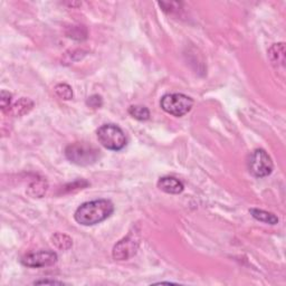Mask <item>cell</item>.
Instances as JSON below:
<instances>
[{"label": "cell", "mask_w": 286, "mask_h": 286, "mask_svg": "<svg viewBox=\"0 0 286 286\" xmlns=\"http://www.w3.org/2000/svg\"><path fill=\"white\" fill-rule=\"evenodd\" d=\"M114 211L110 200L99 199L81 205L75 211V220L84 226H92L105 220Z\"/></svg>", "instance_id": "obj_1"}, {"label": "cell", "mask_w": 286, "mask_h": 286, "mask_svg": "<svg viewBox=\"0 0 286 286\" xmlns=\"http://www.w3.org/2000/svg\"><path fill=\"white\" fill-rule=\"evenodd\" d=\"M65 155L71 162L78 166H89L99 160L100 151L86 143H72L65 149Z\"/></svg>", "instance_id": "obj_2"}, {"label": "cell", "mask_w": 286, "mask_h": 286, "mask_svg": "<svg viewBox=\"0 0 286 286\" xmlns=\"http://www.w3.org/2000/svg\"><path fill=\"white\" fill-rule=\"evenodd\" d=\"M99 142L105 149L120 151L126 145V138L120 126L115 124H104L97 132Z\"/></svg>", "instance_id": "obj_3"}, {"label": "cell", "mask_w": 286, "mask_h": 286, "mask_svg": "<svg viewBox=\"0 0 286 286\" xmlns=\"http://www.w3.org/2000/svg\"><path fill=\"white\" fill-rule=\"evenodd\" d=\"M160 105L162 110L173 116L180 117L192 110L194 101L184 94H167L161 99Z\"/></svg>", "instance_id": "obj_4"}, {"label": "cell", "mask_w": 286, "mask_h": 286, "mask_svg": "<svg viewBox=\"0 0 286 286\" xmlns=\"http://www.w3.org/2000/svg\"><path fill=\"white\" fill-rule=\"evenodd\" d=\"M247 167L250 175L256 178H264L272 173L273 161L265 150L257 149L249 155Z\"/></svg>", "instance_id": "obj_5"}, {"label": "cell", "mask_w": 286, "mask_h": 286, "mask_svg": "<svg viewBox=\"0 0 286 286\" xmlns=\"http://www.w3.org/2000/svg\"><path fill=\"white\" fill-rule=\"evenodd\" d=\"M57 262V254L52 250H41L22 257L21 264L27 267L39 268L52 266Z\"/></svg>", "instance_id": "obj_6"}, {"label": "cell", "mask_w": 286, "mask_h": 286, "mask_svg": "<svg viewBox=\"0 0 286 286\" xmlns=\"http://www.w3.org/2000/svg\"><path fill=\"white\" fill-rule=\"evenodd\" d=\"M139 240L134 234H129L126 237L121 239L113 248V259L116 261H126L137 253Z\"/></svg>", "instance_id": "obj_7"}, {"label": "cell", "mask_w": 286, "mask_h": 286, "mask_svg": "<svg viewBox=\"0 0 286 286\" xmlns=\"http://www.w3.org/2000/svg\"><path fill=\"white\" fill-rule=\"evenodd\" d=\"M158 188L162 192L171 195H178L183 192V183L173 177L160 178L158 181Z\"/></svg>", "instance_id": "obj_8"}, {"label": "cell", "mask_w": 286, "mask_h": 286, "mask_svg": "<svg viewBox=\"0 0 286 286\" xmlns=\"http://www.w3.org/2000/svg\"><path fill=\"white\" fill-rule=\"evenodd\" d=\"M268 56H270L273 65L282 66L285 65V47L283 43L275 44L268 50Z\"/></svg>", "instance_id": "obj_9"}, {"label": "cell", "mask_w": 286, "mask_h": 286, "mask_svg": "<svg viewBox=\"0 0 286 286\" xmlns=\"http://www.w3.org/2000/svg\"><path fill=\"white\" fill-rule=\"evenodd\" d=\"M33 106H34L33 101H30L29 99L22 98L18 101V102H16L13 106H11L10 113L15 116L24 115L33 109Z\"/></svg>", "instance_id": "obj_10"}, {"label": "cell", "mask_w": 286, "mask_h": 286, "mask_svg": "<svg viewBox=\"0 0 286 286\" xmlns=\"http://www.w3.org/2000/svg\"><path fill=\"white\" fill-rule=\"evenodd\" d=\"M249 212L251 214L255 219L260 220L262 223H265V224H270V225H276L278 223V218L272 214V212H268L265 210H262V209H250Z\"/></svg>", "instance_id": "obj_11"}, {"label": "cell", "mask_w": 286, "mask_h": 286, "mask_svg": "<svg viewBox=\"0 0 286 286\" xmlns=\"http://www.w3.org/2000/svg\"><path fill=\"white\" fill-rule=\"evenodd\" d=\"M129 113L131 116H133L134 119H137L139 121H147L150 117V111L145 108V106L141 105H133L129 109Z\"/></svg>", "instance_id": "obj_12"}, {"label": "cell", "mask_w": 286, "mask_h": 286, "mask_svg": "<svg viewBox=\"0 0 286 286\" xmlns=\"http://www.w3.org/2000/svg\"><path fill=\"white\" fill-rule=\"evenodd\" d=\"M53 244L56 246V247L59 248V249H63L66 250L72 247V239L67 236V235L64 234H55L53 238Z\"/></svg>", "instance_id": "obj_13"}, {"label": "cell", "mask_w": 286, "mask_h": 286, "mask_svg": "<svg viewBox=\"0 0 286 286\" xmlns=\"http://www.w3.org/2000/svg\"><path fill=\"white\" fill-rule=\"evenodd\" d=\"M55 92L63 100H71L73 98L72 88L70 85H67V84H58V85H56Z\"/></svg>", "instance_id": "obj_14"}, {"label": "cell", "mask_w": 286, "mask_h": 286, "mask_svg": "<svg viewBox=\"0 0 286 286\" xmlns=\"http://www.w3.org/2000/svg\"><path fill=\"white\" fill-rule=\"evenodd\" d=\"M11 102V94L7 91H2V109L3 111H9Z\"/></svg>", "instance_id": "obj_15"}, {"label": "cell", "mask_w": 286, "mask_h": 286, "mask_svg": "<svg viewBox=\"0 0 286 286\" xmlns=\"http://www.w3.org/2000/svg\"><path fill=\"white\" fill-rule=\"evenodd\" d=\"M87 105L91 106V108L98 109L102 105V98L100 95H92L91 98H88L87 100Z\"/></svg>", "instance_id": "obj_16"}, {"label": "cell", "mask_w": 286, "mask_h": 286, "mask_svg": "<svg viewBox=\"0 0 286 286\" xmlns=\"http://www.w3.org/2000/svg\"><path fill=\"white\" fill-rule=\"evenodd\" d=\"M34 284H64L63 282H59V281H54V279H43V281H36L34 282Z\"/></svg>", "instance_id": "obj_17"}]
</instances>
